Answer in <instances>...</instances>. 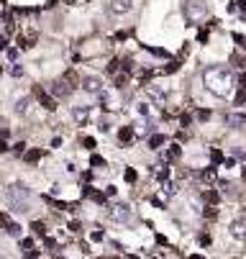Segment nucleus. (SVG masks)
Masks as SVG:
<instances>
[{
  "label": "nucleus",
  "instance_id": "0eeeda50",
  "mask_svg": "<svg viewBox=\"0 0 246 259\" xmlns=\"http://www.w3.org/2000/svg\"><path fill=\"white\" fill-rule=\"evenodd\" d=\"M226 123L228 126H246V113H228Z\"/></svg>",
  "mask_w": 246,
  "mask_h": 259
},
{
  "label": "nucleus",
  "instance_id": "9d476101",
  "mask_svg": "<svg viewBox=\"0 0 246 259\" xmlns=\"http://www.w3.org/2000/svg\"><path fill=\"white\" fill-rule=\"evenodd\" d=\"M149 144H152V149H159V146L164 144V136H152V141H149Z\"/></svg>",
  "mask_w": 246,
  "mask_h": 259
},
{
  "label": "nucleus",
  "instance_id": "f257e3e1",
  "mask_svg": "<svg viewBox=\"0 0 246 259\" xmlns=\"http://www.w3.org/2000/svg\"><path fill=\"white\" fill-rule=\"evenodd\" d=\"M203 85L218 98H228L236 88V77L228 67H208L203 72Z\"/></svg>",
  "mask_w": 246,
  "mask_h": 259
},
{
  "label": "nucleus",
  "instance_id": "20e7f679",
  "mask_svg": "<svg viewBox=\"0 0 246 259\" xmlns=\"http://www.w3.org/2000/svg\"><path fill=\"white\" fill-rule=\"evenodd\" d=\"M111 11L116 16H126L133 11V0H111Z\"/></svg>",
  "mask_w": 246,
  "mask_h": 259
},
{
  "label": "nucleus",
  "instance_id": "1a4fd4ad",
  "mask_svg": "<svg viewBox=\"0 0 246 259\" xmlns=\"http://www.w3.org/2000/svg\"><path fill=\"white\" fill-rule=\"evenodd\" d=\"M136 113L146 118V116L152 113V108H149V103H146V100H138V103H136Z\"/></svg>",
  "mask_w": 246,
  "mask_h": 259
},
{
  "label": "nucleus",
  "instance_id": "6e6552de",
  "mask_svg": "<svg viewBox=\"0 0 246 259\" xmlns=\"http://www.w3.org/2000/svg\"><path fill=\"white\" fill-rule=\"evenodd\" d=\"M31 105H33V103H31V98H23V100H18V103H16V110H18L21 116H26L28 110H31Z\"/></svg>",
  "mask_w": 246,
  "mask_h": 259
},
{
  "label": "nucleus",
  "instance_id": "9b49d317",
  "mask_svg": "<svg viewBox=\"0 0 246 259\" xmlns=\"http://www.w3.org/2000/svg\"><path fill=\"white\" fill-rule=\"evenodd\" d=\"M162 193H164V195H172V193H174V185H172V182H164V185H162Z\"/></svg>",
  "mask_w": 246,
  "mask_h": 259
},
{
  "label": "nucleus",
  "instance_id": "7ed1b4c3",
  "mask_svg": "<svg viewBox=\"0 0 246 259\" xmlns=\"http://www.w3.org/2000/svg\"><path fill=\"white\" fill-rule=\"evenodd\" d=\"M111 218L116 221V224H128L131 221V208L128 205H116V208H111Z\"/></svg>",
  "mask_w": 246,
  "mask_h": 259
},
{
  "label": "nucleus",
  "instance_id": "39448f33",
  "mask_svg": "<svg viewBox=\"0 0 246 259\" xmlns=\"http://www.w3.org/2000/svg\"><path fill=\"white\" fill-rule=\"evenodd\" d=\"M72 118H75L77 126H85V123L90 121V108H87V105H75V108H72Z\"/></svg>",
  "mask_w": 246,
  "mask_h": 259
},
{
  "label": "nucleus",
  "instance_id": "f03ea898",
  "mask_svg": "<svg viewBox=\"0 0 246 259\" xmlns=\"http://www.w3.org/2000/svg\"><path fill=\"white\" fill-rule=\"evenodd\" d=\"M228 231H231V236H233V239L246 241V218H236V221H231Z\"/></svg>",
  "mask_w": 246,
  "mask_h": 259
},
{
  "label": "nucleus",
  "instance_id": "ddd939ff",
  "mask_svg": "<svg viewBox=\"0 0 246 259\" xmlns=\"http://www.w3.org/2000/svg\"><path fill=\"white\" fill-rule=\"evenodd\" d=\"M128 139H131V128H123L121 131V141H128Z\"/></svg>",
  "mask_w": 246,
  "mask_h": 259
},
{
  "label": "nucleus",
  "instance_id": "423d86ee",
  "mask_svg": "<svg viewBox=\"0 0 246 259\" xmlns=\"http://www.w3.org/2000/svg\"><path fill=\"white\" fill-rule=\"evenodd\" d=\"M80 85H82V90H85V93H90V95H97V93L103 90V82H100L97 77H82V82H80Z\"/></svg>",
  "mask_w": 246,
  "mask_h": 259
},
{
  "label": "nucleus",
  "instance_id": "f8f14e48",
  "mask_svg": "<svg viewBox=\"0 0 246 259\" xmlns=\"http://www.w3.org/2000/svg\"><path fill=\"white\" fill-rule=\"evenodd\" d=\"M6 231H8L11 236H21V229H18L16 224H8V229H6Z\"/></svg>",
  "mask_w": 246,
  "mask_h": 259
}]
</instances>
